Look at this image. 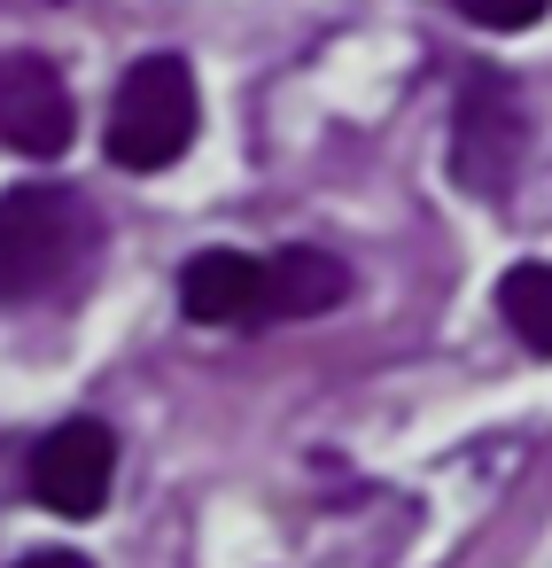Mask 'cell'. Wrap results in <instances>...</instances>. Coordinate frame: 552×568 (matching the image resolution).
Wrapping results in <instances>:
<instances>
[{
	"label": "cell",
	"instance_id": "cell-1",
	"mask_svg": "<svg viewBox=\"0 0 552 568\" xmlns=\"http://www.w3.org/2000/svg\"><path fill=\"white\" fill-rule=\"evenodd\" d=\"M94 257H102V219L79 187L32 180L0 195V312L79 288Z\"/></svg>",
	"mask_w": 552,
	"mask_h": 568
},
{
	"label": "cell",
	"instance_id": "cell-2",
	"mask_svg": "<svg viewBox=\"0 0 552 568\" xmlns=\"http://www.w3.org/2000/svg\"><path fill=\"white\" fill-rule=\"evenodd\" d=\"M203 94L187 55H141L110 94V164L117 172H164L195 149Z\"/></svg>",
	"mask_w": 552,
	"mask_h": 568
},
{
	"label": "cell",
	"instance_id": "cell-3",
	"mask_svg": "<svg viewBox=\"0 0 552 568\" xmlns=\"http://www.w3.org/2000/svg\"><path fill=\"white\" fill-rule=\"evenodd\" d=\"M521 149H529V125H521L513 87H505L498 71H474V79L459 87V118H451V172H459V187L505 195Z\"/></svg>",
	"mask_w": 552,
	"mask_h": 568
},
{
	"label": "cell",
	"instance_id": "cell-4",
	"mask_svg": "<svg viewBox=\"0 0 552 568\" xmlns=\"http://www.w3.org/2000/svg\"><path fill=\"white\" fill-rule=\"evenodd\" d=\"M110 483H117V436L102 420H63L40 436L32 452V498L63 521H86L110 506Z\"/></svg>",
	"mask_w": 552,
	"mask_h": 568
},
{
	"label": "cell",
	"instance_id": "cell-5",
	"mask_svg": "<svg viewBox=\"0 0 552 568\" xmlns=\"http://www.w3.org/2000/svg\"><path fill=\"white\" fill-rule=\"evenodd\" d=\"M79 133V110H71V87L48 55L17 48L0 55V149L17 156H63Z\"/></svg>",
	"mask_w": 552,
	"mask_h": 568
},
{
	"label": "cell",
	"instance_id": "cell-6",
	"mask_svg": "<svg viewBox=\"0 0 552 568\" xmlns=\"http://www.w3.org/2000/svg\"><path fill=\"white\" fill-rule=\"evenodd\" d=\"M180 312L203 327H249L265 320V257L249 250H203L180 265Z\"/></svg>",
	"mask_w": 552,
	"mask_h": 568
},
{
	"label": "cell",
	"instance_id": "cell-7",
	"mask_svg": "<svg viewBox=\"0 0 552 568\" xmlns=\"http://www.w3.org/2000/svg\"><path fill=\"white\" fill-rule=\"evenodd\" d=\"M343 296H350V265H343V257H327V250H311V242L265 257V320H319V312H335Z\"/></svg>",
	"mask_w": 552,
	"mask_h": 568
},
{
	"label": "cell",
	"instance_id": "cell-8",
	"mask_svg": "<svg viewBox=\"0 0 552 568\" xmlns=\"http://www.w3.org/2000/svg\"><path fill=\"white\" fill-rule=\"evenodd\" d=\"M498 312H505V327H513L529 351L552 358V265H513V273L498 281Z\"/></svg>",
	"mask_w": 552,
	"mask_h": 568
},
{
	"label": "cell",
	"instance_id": "cell-9",
	"mask_svg": "<svg viewBox=\"0 0 552 568\" xmlns=\"http://www.w3.org/2000/svg\"><path fill=\"white\" fill-rule=\"evenodd\" d=\"M451 9L467 24H482V32H529V24H544L552 0H451Z\"/></svg>",
	"mask_w": 552,
	"mask_h": 568
},
{
	"label": "cell",
	"instance_id": "cell-10",
	"mask_svg": "<svg viewBox=\"0 0 552 568\" xmlns=\"http://www.w3.org/2000/svg\"><path fill=\"white\" fill-rule=\"evenodd\" d=\"M17 568H94L86 552H71V545H48V552H24Z\"/></svg>",
	"mask_w": 552,
	"mask_h": 568
}]
</instances>
